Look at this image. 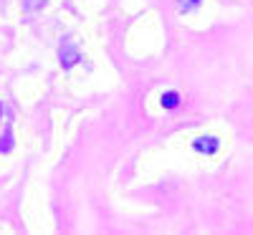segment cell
<instances>
[{"mask_svg": "<svg viewBox=\"0 0 253 235\" xmlns=\"http://www.w3.org/2000/svg\"><path fill=\"white\" fill-rule=\"evenodd\" d=\"M58 58H61V66H63V69H71L76 61H81V53L76 51L74 43H63L61 51H58Z\"/></svg>", "mask_w": 253, "mask_h": 235, "instance_id": "obj_1", "label": "cell"}, {"mask_svg": "<svg viewBox=\"0 0 253 235\" xmlns=\"http://www.w3.org/2000/svg\"><path fill=\"white\" fill-rule=\"evenodd\" d=\"M198 152H205V155H213L215 149H218V139L215 137H200L195 144H193Z\"/></svg>", "mask_w": 253, "mask_h": 235, "instance_id": "obj_2", "label": "cell"}, {"mask_svg": "<svg viewBox=\"0 0 253 235\" xmlns=\"http://www.w3.org/2000/svg\"><path fill=\"white\" fill-rule=\"evenodd\" d=\"M177 104H180V96H177L175 91H167V94H162V106H165V109H175Z\"/></svg>", "mask_w": 253, "mask_h": 235, "instance_id": "obj_3", "label": "cell"}, {"mask_svg": "<svg viewBox=\"0 0 253 235\" xmlns=\"http://www.w3.org/2000/svg\"><path fill=\"white\" fill-rule=\"evenodd\" d=\"M200 5V0H177V8L182 10V13H187V10H195Z\"/></svg>", "mask_w": 253, "mask_h": 235, "instance_id": "obj_4", "label": "cell"}]
</instances>
